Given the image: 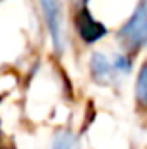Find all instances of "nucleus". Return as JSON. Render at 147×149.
<instances>
[{"label": "nucleus", "instance_id": "obj_8", "mask_svg": "<svg viewBox=\"0 0 147 149\" xmlns=\"http://www.w3.org/2000/svg\"><path fill=\"white\" fill-rule=\"evenodd\" d=\"M87 2H88V0H83V3H87Z\"/></svg>", "mask_w": 147, "mask_h": 149}, {"label": "nucleus", "instance_id": "obj_1", "mask_svg": "<svg viewBox=\"0 0 147 149\" xmlns=\"http://www.w3.org/2000/svg\"><path fill=\"white\" fill-rule=\"evenodd\" d=\"M43 19L57 54L64 50V12L61 0H40Z\"/></svg>", "mask_w": 147, "mask_h": 149}, {"label": "nucleus", "instance_id": "obj_2", "mask_svg": "<svg viewBox=\"0 0 147 149\" xmlns=\"http://www.w3.org/2000/svg\"><path fill=\"white\" fill-rule=\"evenodd\" d=\"M119 38L130 49H139L147 43V0L137 7L133 16L119 30Z\"/></svg>", "mask_w": 147, "mask_h": 149}, {"label": "nucleus", "instance_id": "obj_5", "mask_svg": "<svg viewBox=\"0 0 147 149\" xmlns=\"http://www.w3.org/2000/svg\"><path fill=\"white\" fill-rule=\"evenodd\" d=\"M135 95H137V101H139L142 106H147V63L142 66L140 73L137 76Z\"/></svg>", "mask_w": 147, "mask_h": 149}, {"label": "nucleus", "instance_id": "obj_3", "mask_svg": "<svg viewBox=\"0 0 147 149\" xmlns=\"http://www.w3.org/2000/svg\"><path fill=\"white\" fill-rule=\"evenodd\" d=\"M76 28H78L80 37L83 38V42H87V43H94V42L101 40L107 33L106 26H102L99 21H95L88 14L87 9L78 12V16H76Z\"/></svg>", "mask_w": 147, "mask_h": 149}, {"label": "nucleus", "instance_id": "obj_7", "mask_svg": "<svg viewBox=\"0 0 147 149\" xmlns=\"http://www.w3.org/2000/svg\"><path fill=\"white\" fill-rule=\"evenodd\" d=\"M112 68H114V71H119V73H128V71H130V68H132V64H130V59H128L126 56L119 54V56H116V57H114Z\"/></svg>", "mask_w": 147, "mask_h": 149}, {"label": "nucleus", "instance_id": "obj_6", "mask_svg": "<svg viewBox=\"0 0 147 149\" xmlns=\"http://www.w3.org/2000/svg\"><path fill=\"white\" fill-rule=\"evenodd\" d=\"M52 149H76V141H74V137L69 132L62 130L54 137Z\"/></svg>", "mask_w": 147, "mask_h": 149}, {"label": "nucleus", "instance_id": "obj_4", "mask_svg": "<svg viewBox=\"0 0 147 149\" xmlns=\"http://www.w3.org/2000/svg\"><path fill=\"white\" fill-rule=\"evenodd\" d=\"M90 73L97 83H109L114 76V68L112 63L101 52H94L90 59Z\"/></svg>", "mask_w": 147, "mask_h": 149}]
</instances>
